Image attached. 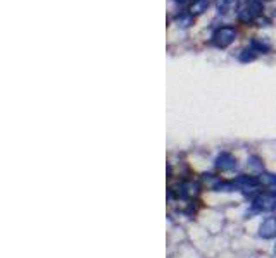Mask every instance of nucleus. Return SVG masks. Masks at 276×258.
Segmentation results:
<instances>
[{
	"mask_svg": "<svg viewBox=\"0 0 276 258\" xmlns=\"http://www.w3.org/2000/svg\"><path fill=\"white\" fill-rule=\"evenodd\" d=\"M236 38V31L233 26H221L217 28L211 36V45H214L216 48H226L230 46Z\"/></svg>",
	"mask_w": 276,
	"mask_h": 258,
	"instance_id": "f03ea898",
	"label": "nucleus"
},
{
	"mask_svg": "<svg viewBox=\"0 0 276 258\" xmlns=\"http://www.w3.org/2000/svg\"><path fill=\"white\" fill-rule=\"evenodd\" d=\"M259 181H261V184L264 186H269V188H276V176L273 174H261L257 176Z\"/></svg>",
	"mask_w": 276,
	"mask_h": 258,
	"instance_id": "ddd939ff",
	"label": "nucleus"
},
{
	"mask_svg": "<svg viewBox=\"0 0 276 258\" xmlns=\"http://www.w3.org/2000/svg\"><path fill=\"white\" fill-rule=\"evenodd\" d=\"M209 6H211V0H192L188 6V12L192 16L204 14L209 9Z\"/></svg>",
	"mask_w": 276,
	"mask_h": 258,
	"instance_id": "6e6552de",
	"label": "nucleus"
},
{
	"mask_svg": "<svg viewBox=\"0 0 276 258\" xmlns=\"http://www.w3.org/2000/svg\"><path fill=\"white\" fill-rule=\"evenodd\" d=\"M214 6H216V10L221 16H228V14H231L233 10L236 9V6H238V0H216Z\"/></svg>",
	"mask_w": 276,
	"mask_h": 258,
	"instance_id": "0eeeda50",
	"label": "nucleus"
},
{
	"mask_svg": "<svg viewBox=\"0 0 276 258\" xmlns=\"http://www.w3.org/2000/svg\"><path fill=\"white\" fill-rule=\"evenodd\" d=\"M216 167L219 170H223V172L233 170V169H236V158L233 157L231 154H226V152H223L221 155H217Z\"/></svg>",
	"mask_w": 276,
	"mask_h": 258,
	"instance_id": "39448f33",
	"label": "nucleus"
},
{
	"mask_svg": "<svg viewBox=\"0 0 276 258\" xmlns=\"http://www.w3.org/2000/svg\"><path fill=\"white\" fill-rule=\"evenodd\" d=\"M250 46L257 54H261V52L262 54H267V52H269V48H271L269 43H267V42H261V40H257V38H254V40L250 42Z\"/></svg>",
	"mask_w": 276,
	"mask_h": 258,
	"instance_id": "f8f14e48",
	"label": "nucleus"
},
{
	"mask_svg": "<svg viewBox=\"0 0 276 258\" xmlns=\"http://www.w3.org/2000/svg\"><path fill=\"white\" fill-rule=\"evenodd\" d=\"M199 193V184L193 181H185L180 184V196L183 198H192Z\"/></svg>",
	"mask_w": 276,
	"mask_h": 258,
	"instance_id": "1a4fd4ad",
	"label": "nucleus"
},
{
	"mask_svg": "<svg viewBox=\"0 0 276 258\" xmlns=\"http://www.w3.org/2000/svg\"><path fill=\"white\" fill-rule=\"evenodd\" d=\"M262 2H266V0H262Z\"/></svg>",
	"mask_w": 276,
	"mask_h": 258,
	"instance_id": "4468645a",
	"label": "nucleus"
},
{
	"mask_svg": "<svg viewBox=\"0 0 276 258\" xmlns=\"http://www.w3.org/2000/svg\"><path fill=\"white\" fill-rule=\"evenodd\" d=\"M192 22H193V16L190 14V12H181L176 18V24H178V28H181V30L188 28Z\"/></svg>",
	"mask_w": 276,
	"mask_h": 258,
	"instance_id": "9b49d317",
	"label": "nucleus"
},
{
	"mask_svg": "<svg viewBox=\"0 0 276 258\" xmlns=\"http://www.w3.org/2000/svg\"><path fill=\"white\" fill-rule=\"evenodd\" d=\"M259 236L264 240H273L276 238V218L267 217L266 220H262L261 228H259Z\"/></svg>",
	"mask_w": 276,
	"mask_h": 258,
	"instance_id": "423d86ee",
	"label": "nucleus"
},
{
	"mask_svg": "<svg viewBox=\"0 0 276 258\" xmlns=\"http://www.w3.org/2000/svg\"><path fill=\"white\" fill-rule=\"evenodd\" d=\"M238 186V190H243V191H252L255 188L261 186V181H259L257 176H238L236 179H233Z\"/></svg>",
	"mask_w": 276,
	"mask_h": 258,
	"instance_id": "20e7f679",
	"label": "nucleus"
},
{
	"mask_svg": "<svg viewBox=\"0 0 276 258\" xmlns=\"http://www.w3.org/2000/svg\"><path fill=\"white\" fill-rule=\"evenodd\" d=\"M262 10H264L262 0H243V4L238 7L236 16H238L240 21L248 24V22L257 21L261 18Z\"/></svg>",
	"mask_w": 276,
	"mask_h": 258,
	"instance_id": "f257e3e1",
	"label": "nucleus"
},
{
	"mask_svg": "<svg viewBox=\"0 0 276 258\" xmlns=\"http://www.w3.org/2000/svg\"><path fill=\"white\" fill-rule=\"evenodd\" d=\"M252 208L255 212H271L276 208V190L261 193L252 200Z\"/></svg>",
	"mask_w": 276,
	"mask_h": 258,
	"instance_id": "7ed1b4c3",
	"label": "nucleus"
},
{
	"mask_svg": "<svg viewBox=\"0 0 276 258\" xmlns=\"http://www.w3.org/2000/svg\"><path fill=\"white\" fill-rule=\"evenodd\" d=\"M255 58H257V52H255L252 46H247V48H243L242 52H240V56H238L240 62H252V60H255Z\"/></svg>",
	"mask_w": 276,
	"mask_h": 258,
	"instance_id": "9d476101",
	"label": "nucleus"
}]
</instances>
